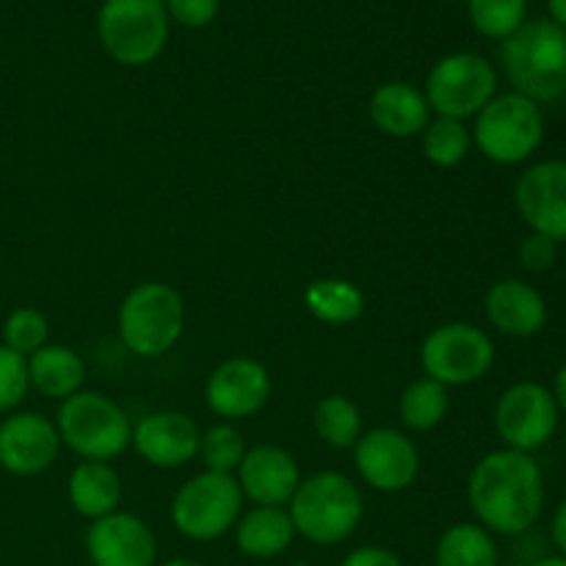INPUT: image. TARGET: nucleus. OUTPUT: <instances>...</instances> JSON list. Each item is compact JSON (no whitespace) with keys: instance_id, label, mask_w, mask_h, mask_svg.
I'll list each match as a JSON object with an SVG mask.
<instances>
[{"instance_id":"f257e3e1","label":"nucleus","mask_w":566,"mask_h":566,"mask_svg":"<svg viewBox=\"0 0 566 566\" xmlns=\"http://www.w3.org/2000/svg\"><path fill=\"white\" fill-rule=\"evenodd\" d=\"M468 497L486 531L520 536L539 520L545 506V475L531 453L501 448L475 464Z\"/></svg>"},{"instance_id":"f03ea898","label":"nucleus","mask_w":566,"mask_h":566,"mask_svg":"<svg viewBox=\"0 0 566 566\" xmlns=\"http://www.w3.org/2000/svg\"><path fill=\"white\" fill-rule=\"evenodd\" d=\"M501 61L514 92L551 105L566 97V31L553 20H531L503 42Z\"/></svg>"},{"instance_id":"7ed1b4c3","label":"nucleus","mask_w":566,"mask_h":566,"mask_svg":"<svg viewBox=\"0 0 566 566\" xmlns=\"http://www.w3.org/2000/svg\"><path fill=\"white\" fill-rule=\"evenodd\" d=\"M296 534L315 545H340L363 523V495L340 473H318L302 481L291 497Z\"/></svg>"},{"instance_id":"20e7f679","label":"nucleus","mask_w":566,"mask_h":566,"mask_svg":"<svg viewBox=\"0 0 566 566\" xmlns=\"http://www.w3.org/2000/svg\"><path fill=\"white\" fill-rule=\"evenodd\" d=\"M169 22L164 0H103L97 36L116 64L147 66L164 53Z\"/></svg>"},{"instance_id":"39448f33","label":"nucleus","mask_w":566,"mask_h":566,"mask_svg":"<svg viewBox=\"0 0 566 566\" xmlns=\"http://www.w3.org/2000/svg\"><path fill=\"white\" fill-rule=\"evenodd\" d=\"M473 142L492 164H525L545 142L542 105L517 92L495 94L492 103L475 116Z\"/></svg>"},{"instance_id":"423d86ee","label":"nucleus","mask_w":566,"mask_h":566,"mask_svg":"<svg viewBox=\"0 0 566 566\" xmlns=\"http://www.w3.org/2000/svg\"><path fill=\"white\" fill-rule=\"evenodd\" d=\"M61 442L83 462H108L133 442V426L125 409L103 392H75L61 401L55 420Z\"/></svg>"},{"instance_id":"0eeeda50","label":"nucleus","mask_w":566,"mask_h":566,"mask_svg":"<svg viewBox=\"0 0 566 566\" xmlns=\"http://www.w3.org/2000/svg\"><path fill=\"white\" fill-rule=\"evenodd\" d=\"M186 326V304L180 293L164 282H142L119 307V337L138 357H160L169 352Z\"/></svg>"},{"instance_id":"6e6552de","label":"nucleus","mask_w":566,"mask_h":566,"mask_svg":"<svg viewBox=\"0 0 566 566\" xmlns=\"http://www.w3.org/2000/svg\"><path fill=\"white\" fill-rule=\"evenodd\" d=\"M243 492L227 473L193 475L171 503V523L182 536L193 542H213L235 528L241 517Z\"/></svg>"},{"instance_id":"1a4fd4ad","label":"nucleus","mask_w":566,"mask_h":566,"mask_svg":"<svg viewBox=\"0 0 566 566\" xmlns=\"http://www.w3.org/2000/svg\"><path fill=\"white\" fill-rule=\"evenodd\" d=\"M423 94L437 116L462 122L479 116L492 103L497 94V72L484 55L451 53L431 66Z\"/></svg>"},{"instance_id":"9d476101","label":"nucleus","mask_w":566,"mask_h":566,"mask_svg":"<svg viewBox=\"0 0 566 566\" xmlns=\"http://www.w3.org/2000/svg\"><path fill=\"white\" fill-rule=\"evenodd\" d=\"M420 363L429 379L440 385H473L490 374L495 343L473 324L437 326L420 348Z\"/></svg>"},{"instance_id":"9b49d317","label":"nucleus","mask_w":566,"mask_h":566,"mask_svg":"<svg viewBox=\"0 0 566 566\" xmlns=\"http://www.w3.org/2000/svg\"><path fill=\"white\" fill-rule=\"evenodd\" d=\"M495 429L512 451H539L558 429V403L545 385L520 381L495 407Z\"/></svg>"},{"instance_id":"f8f14e48","label":"nucleus","mask_w":566,"mask_h":566,"mask_svg":"<svg viewBox=\"0 0 566 566\" xmlns=\"http://www.w3.org/2000/svg\"><path fill=\"white\" fill-rule=\"evenodd\" d=\"M514 205L531 232L566 241V160H542L514 186Z\"/></svg>"},{"instance_id":"ddd939ff","label":"nucleus","mask_w":566,"mask_h":566,"mask_svg":"<svg viewBox=\"0 0 566 566\" xmlns=\"http://www.w3.org/2000/svg\"><path fill=\"white\" fill-rule=\"evenodd\" d=\"M357 470L379 492H403L415 484L420 453L407 434L396 429H374L357 440Z\"/></svg>"},{"instance_id":"4468645a","label":"nucleus","mask_w":566,"mask_h":566,"mask_svg":"<svg viewBox=\"0 0 566 566\" xmlns=\"http://www.w3.org/2000/svg\"><path fill=\"white\" fill-rule=\"evenodd\" d=\"M61 434L36 412L11 415L0 423V468L11 475H36L55 462Z\"/></svg>"},{"instance_id":"2eb2a0df","label":"nucleus","mask_w":566,"mask_h":566,"mask_svg":"<svg viewBox=\"0 0 566 566\" xmlns=\"http://www.w3.org/2000/svg\"><path fill=\"white\" fill-rule=\"evenodd\" d=\"M271 396V376L260 363L247 357L227 359L224 365L210 374L205 398L208 407L219 418L241 420L252 418L254 412L265 407Z\"/></svg>"},{"instance_id":"dca6fc26","label":"nucleus","mask_w":566,"mask_h":566,"mask_svg":"<svg viewBox=\"0 0 566 566\" xmlns=\"http://www.w3.org/2000/svg\"><path fill=\"white\" fill-rule=\"evenodd\" d=\"M94 566H155V536L136 514L114 512L94 520L86 534Z\"/></svg>"},{"instance_id":"f3484780","label":"nucleus","mask_w":566,"mask_h":566,"mask_svg":"<svg viewBox=\"0 0 566 566\" xmlns=\"http://www.w3.org/2000/svg\"><path fill=\"white\" fill-rule=\"evenodd\" d=\"M197 423L182 412H153L138 420L133 442L138 457L155 468H182L199 453Z\"/></svg>"},{"instance_id":"a211bd4d","label":"nucleus","mask_w":566,"mask_h":566,"mask_svg":"<svg viewBox=\"0 0 566 566\" xmlns=\"http://www.w3.org/2000/svg\"><path fill=\"white\" fill-rule=\"evenodd\" d=\"M298 484H302V473H298L296 459L280 446L252 448L238 468V486L258 506L282 509L296 495Z\"/></svg>"},{"instance_id":"6ab92c4d","label":"nucleus","mask_w":566,"mask_h":566,"mask_svg":"<svg viewBox=\"0 0 566 566\" xmlns=\"http://www.w3.org/2000/svg\"><path fill=\"white\" fill-rule=\"evenodd\" d=\"M486 318L506 337H534L547 324V302L523 280H501L486 293Z\"/></svg>"},{"instance_id":"aec40b11","label":"nucleus","mask_w":566,"mask_h":566,"mask_svg":"<svg viewBox=\"0 0 566 566\" xmlns=\"http://www.w3.org/2000/svg\"><path fill=\"white\" fill-rule=\"evenodd\" d=\"M370 119L385 136L409 138L426 130L431 122L429 99L412 83H381L370 97Z\"/></svg>"},{"instance_id":"412c9836","label":"nucleus","mask_w":566,"mask_h":566,"mask_svg":"<svg viewBox=\"0 0 566 566\" xmlns=\"http://www.w3.org/2000/svg\"><path fill=\"white\" fill-rule=\"evenodd\" d=\"M86 379V365L70 346H42L28 357V381L42 396L66 401L81 392Z\"/></svg>"},{"instance_id":"4be33fe9","label":"nucleus","mask_w":566,"mask_h":566,"mask_svg":"<svg viewBox=\"0 0 566 566\" xmlns=\"http://www.w3.org/2000/svg\"><path fill=\"white\" fill-rule=\"evenodd\" d=\"M70 501L77 514L99 520L122 501V481L108 462H81L70 475Z\"/></svg>"},{"instance_id":"5701e85b","label":"nucleus","mask_w":566,"mask_h":566,"mask_svg":"<svg viewBox=\"0 0 566 566\" xmlns=\"http://www.w3.org/2000/svg\"><path fill=\"white\" fill-rule=\"evenodd\" d=\"M238 547L252 558H276L291 547L296 528L291 514L276 506H258L238 523Z\"/></svg>"},{"instance_id":"b1692460","label":"nucleus","mask_w":566,"mask_h":566,"mask_svg":"<svg viewBox=\"0 0 566 566\" xmlns=\"http://www.w3.org/2000/svg\"><path fill=\"white\" fill-rule=\"evenodd\" d=\"M437 566H497V545L484 525L459 523L442 534Z\"/></svg>"},{"instance_id":"393cba45","label":"nucleus","mask_w":566,"mask_h":566,"mask_svg":"<svg viewBox=\"0 0 566 566\" xmlns=\"http://www.w3.org/2000/svg\"><path fill=\"white\" fill-rule=\"evenodd\" d=\"M304 304L310 313L324 324H352L363 315L365 296L354 282L348 280H318L304 293Z\"/></svg>"},{"instance_id":"a878e982","label":"nucleus","mask_w":566,"mask_h":566,"mask_svg":"<svg viewBox=\"0 0 566 566\" xmlns=\"http://www.w3.org/2000/svg\"><path fill=\"white\" fill-rule=\"evenodd\" d=\"M315 431L332 448H340V451L354 448L359 437H363L359 409L346 396L321 398L318 407H315Z\"/></svg>"},{"instance_id":"bb28decb","label":"nucleus","mask_w":566,"mask_h":566,"mask_svg":"<svg viewBox=\"0 0 566 566\" xmlns=\"http://www.w3.org/2000/svg\"><path fill=\"white\" fill-rule=\"evenodd\" d=\"M448 387L434 379H418L403 390L401 420L415 431H429L440 426L448 415Z\"/></svg>"},{"instance_id":"cd10ccee","label":"nucleus","mask_w":566,"mask_h":566,"mask_svg":"<svg viewBox=\"0 0 566 566\" xmlns=\"http://www.w3.org/2000/svg\"><path fill=\"white\" fill-rule=\"evenodd\" d=\"M470 147H473V136L464 127V122L448 119V116H437L429 122L423 130V153L440 169H451L468 158Z\"/></svg>"},{"instance_id":"c85d7f7f","label":"nucleus","mask_w":566,"mask_h":566,"mask_svg":"<svg viewBox=\"0 0 566 566\" xmlns=\"http://www.w3.org/2000/svg\"><path fill=\"white\" fill-rule=\"evenodd\" d=\"M468 11L481 36L501 42L528 22V0H470Z\"/></svg>"},{"instance_id":"c756f323","label":"nucleus","mask_w":566,"mask_h":566,"mask_svg":"<svg viewBox=\"0 0 566 566\" xmlns=\"http://www.w3.org/2000/svg\"><path fill=\"white\" fill-rule=\"evenodd\" d=\"M199 457H202L205 470L210 473H227L241 468L243 457H247V442H243L241 431L230 423L213 426L199 440Z\"/></svg>"},{"instance_id":"7c9ffc66","label":"nucleus","mask_w":566,"mask_h":566,"mask_svg":"<svg viewBox=\"0 0 566 566\" xmlns=\"http://www.w3.org/2000/svg\"><path fill=\"white\" fill-rule=\"evenodd\" d=\"M48 318L33 307H20L6 318L3 324V346L11 352L31 357L42 346H48Z\"/></svg>"},{"instance_id":"2f4dec72","label":"nucleus","mask_w":566,"mask_h":566,"mask_svg":"<svg viewBox=\"0 0 566 566\" xmlns=\"http://www.w3.org/2000/svg\"><path fill=\"white\" fill-rule=\"evenodd\" d=\"M28 387V357L0 346V412H9L25 398Z\"/></svg>"},{"instance_id":"473e14b6","label":"nucleus","mask_w":566,"mask_h":566,"mask_svg":"<svg viewBox=\"0 0 566 566\" xmlns=\"http://www.w3.org/2000/svg\"><path fill=\"white\" fill-rule=\"evenodd\" d=\"M166 14L182 28H205L219 17L221 0H164Z\"/></svg>"},{"instance_id":"72a5a7b5","label":"nucleus","mask_w":566,"mask_h":566,"mask_svg":"<svg viewBox=\"0 0 566 566\" xmlns=\"http://www.w3.org/2000/svg\"><path fill=\"white\" fill-rule=\"evenodd\" d=\"M558 260V243L551 241L547 235H539V232H531L523 243H520V263L528 271H547L553 269Z\"/></svg>"},{"instance_id":"f704fd0d","label":"nucleus","mask_w":566,"mask_h":566,"mask_svg":"<svg viewBox=\"0 0 566 566\" xmlns=\"http://www.w3.org/2000/svg\"><path fill=\"white\" fill-rule=\"evenodd\" d=\"M340 566H403L401 558L387 547H359V551L348 553L346 562Z\"/></svg>"},{"instance_id":"c9c22d12","label":"nucleus","mask_w":566,"mask_h":566,"mask_svg":"<svg viewBox=\"0 0 566 566\" xmlns=\"http://www.w3.org/2000/svg\"><path fill=\"white\" fill-rule=\"evenodd\" d=\"M553 542L562 551V556H566V501L558 506L556 517H553Z\"/></svg>"},{"instance_id":"e433bc0d","label":"nucleus","mask_w":566,"mask_h":566,"mask_svg":"<svg viewBox=\"0 0 566 566\" xmlns=\"http://www.w3.org/2000/svg\"><path fill=\"white\" fill-rule=\"evenodd\" d=\"M553 398L558 403V412L566 415V365H562V370L556 374V381H553Z\"/></svg>"},{"instance_id":"4c0bfd02","label":"nucleus","mask_w":566,"mask_h":566,"mask_svg":"<svg viewBox=\"0 0 566 566\" xmlns=\"http://www.w3.org/2000/svg\"><path fill=\"white\" fill-rule=\"evenodd\" d=\"M547 11H551V20L566 31V0H547Z\"/></svg>"},{"instance_id":"58836bf2","label":"nucleus","mask_w":566,"mask_h":566,"mask_svg":"<svg viewBox=\"0 0 566 566\" xmlns=\"http://www.w3.org/2000/svg\"><path fill=\"white\" fill-rule=\"evenodd\" d=\"M531 566H566V556H545Z\"/></svg>"},{"instance_id":"ea45409f","label":"nucleus","mask_w":566,"mask_h":566,"mask_svg":"<svg viewBox=\"0 0 566 566\" xmlns=\"http://www.w3.org/2000/svg\"><path fill=\"white\" fill-rule=\"evenodd\" d=\"M164 566H202V564L191 562V558H171V562H166Z\"/></svg>"},{"instance_id":"a19ab883","label":"nucleus","mask_w":566,"mask_h":566,"mask_svg":"<svg viewBox=\"0 0 566 566\" xmlns=\"http://www.w3.org/2000/svg\"><path fill=\"white\" fill-rule=\"evenodd\" d=\"M293 566H310V564H293Z\"/></svg>"}]
</instances>
